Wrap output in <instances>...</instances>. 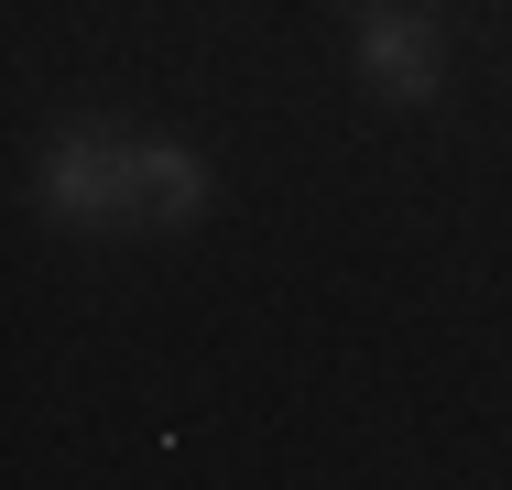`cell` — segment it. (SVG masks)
Here are the masks:
<instances>
[{
  "label": "cell",
  "instance_id": "7a4b0ae2",
  "mask_svg": "<svg viewBox=\"0 0 512 490\" xmlns=\"http://www.w3.org/2000/svg\"><path fill=\"white\" fill-rule=\"evenodd\" d=\"M349 22H360L371 88L393 98V109H436V98H447V44H436L425 11H404V0H349Z\"/></svg>",
  "mask_w": 512,
  "mask_h": 490
},
{
  "label": "cell",
  "instance_id": "3957f363",
  "mask_svg": "<svg viewBox=\"0 0 512 490\" xmlns=\"http://www.w3.org/2000/svg\"><path fill=\"white\" fill-rule=\"evenodd\" d=\"M142 207H153V229H197L207 218V164H197V142H142Z\"/></svg>",
  "mask_w": 512,
  "mask_h": 490
},
{
  "label": "cell",
  "instance_id": "6da1fadb",
  "mask_svg": "<svg viewBox=\"0 0 512 490\" xmlns=\"http://www.w3.org/2000/svg\"><path fill=\"white\" fill-rule=\"evenodd\" d=\"M33 207L66 218V229H131V218H153L142 207V142L109 131V120L55 131L44 142V175H33Z\"/></svg>",
  "mask_w": 512,
  "mask_h": 490
}]
</instances>
